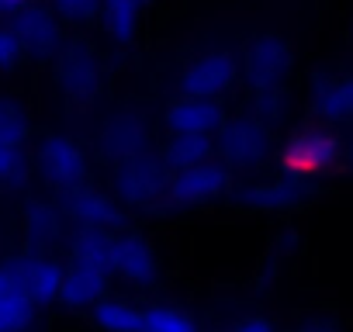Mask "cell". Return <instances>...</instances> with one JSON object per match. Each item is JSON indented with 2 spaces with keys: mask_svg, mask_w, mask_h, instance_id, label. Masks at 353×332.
Wrapping results in <instances>:
<instances>
[{
  "mask_svg": "<svg viewBox=\"0 0 353 332\" xmlns=\"http://www.w3.org/2000/svg\"><path fill=\"white\" fill-rule=\"evenodd\" d=\"M145 4L149 0H101V21L108 28V39L118 45H128L139 32Z\"/></svg>",
  "mask_w": 353,
  "mask_h": 332,
  "instance_id": "20",
  "label": "cell"
},
{
  "mask_svg": "<svg viewBox=\"0 0 353 332\" xmlns=\"http://www.w3.org/2000/svg\"><path fill=\"white\" fill-rule=\"evenodd\" d=\"M312 111L322 121H353V73H322L312 80Z\"/></svg>",
  "mask_w": 353,
  "mask_h": 332,
  "instance_id": "17",
  "label": "cell"
},
{
  "mask_svg": "<svg viewBox=\"0 0 353 332\" xmlns=\"http://www.w3.org/2000/svg\"><path fill=\"white\" fill-rule=\"evenodd\" d=\"M21 284V291L35 304H52L59 301V284H63V263L49 256V249H25L8 263Z\"/></svg>",
  "mask_w": 353,
  "mask_h": 332,
  "instance_id": "12",
  "label": "cell"
},
{
  "mask_svg": "<svg viewBox=\"0 0 353 332\" xmlns=\"http://www.w3.org/2000/svg\"><path fill=\"white\" fill-rule=\"evenodd\" d=\"M52 59H56V83H59L66 101L90 104L101 94L104 70H101L97 52L87 42H63V49Z\"/></svg>",
  "mask_w": 353,
  "mask_h": 332,
  "instance_id": "5",
  "label": "cell"
},
{
  "mask_svg": "<svg viewBox=\"0 0 353 332\" xmlns=\"http://www.w3.org/2000/svg\"><path fill=\"white\" fill-rule=\"evenodd\" d=\"M298 332H343L336 322H329V318H312V322H305Z\"/></svg>",
  "mask_w": 353,
  "mask_h": 332,
  "instance_id": "31",
  "label": "cell"
},
{
  "mask_svg": "<svg viewBox=\"0 0 353 332\" xmlns=\"http://www.w3.org/2000/svg\"><path fill=\"white\" fill-rule=\"evenodd\" d=\"M339 156H343V142L336 138V132L329 128H301L294 132L281 152H277V163H281V174L284 177H294V180H319L325 174H332L339 166Z\"/></svg>",
  "mask_w": 353,
  "mask_h": 332,
  "instance_id": "1",
  "label": "cell"
},
{
  "mask_svg": "<svg viewBox=\"0 0 353 332\" xmlns=\"http://www.w3.org/2000/svg\"><path fill=\"white\" fill-rule=\"evenodd\" d=\"M11 28L18 32L28 59H52L66 42L63 39V21L56 18V11L49 4H39V0H32L25 11H18L11 18Z\"/></svg>",
  "mask_w": 353,
  "mask_h": 332,
  "instance_id": "11",
  "label": "cell"
},
{
  "mask_svg": "<svg viewBox=\"0 0 353 332\" xmlns=\"http://www.w3.org/2000/svg\"><path fill=\"white\" fill-rule=\"evenodd\" d=\"M294 66V52L291 45L267 32L260 39H253L246 45V56H243V76L250 83V90H270V87H284L288 73Z\"/></svg>",
  "mask_w": 353,
  "mask_h": 332,
  "instance_id": "9",
  "label": "cell"
},
{
  "mask_svg": "<svg viewBox=\"0 0 353 332\" xmlns=\"http://www.w3.org/2000/svg\"><path fill=\"white\" fill-rule=\"evenodd\" d=\"M63 208H56L52 201H28L25 215H21V232L28 239L32 249H49L59 236H63Z\"/></svg>",
  "mask_w": 353,
  "mask_h": 332,
  "instance_id": "19",
  "label": "cell"
},
{
  "mask_svg": "<svg viewBox=\"0 0 353 332\" xmlns=\"http://www.w3.org/2000/svg\"><path fill=\"white\" fill-rule=\"evenodd\" d=\"M212 156H215V135H170L166 145L159 149L166 170H184V166L205 163Z\"/></svg>",
  "mask_w": 353,
  "mask_h": 332,
  "instance_id": "21",
  "label": "cell"
},
{
  "mask_svg": "<svg viewBox=\"0 0 353 332\" xmlns=\"http://www.w3.org/2000/svg\"><path fill=\"white\" fill-rule=\"evenodd\" d=\"M35 301L21 291L14 270L0 263V332H28L35 322Z\"/></svg>",
  "mask_w": 353,
  "mask_h": 332,
  "instance_id": "18",
  "label": "cell"
},
{
  "mask_svg": "<svg viewBox=\"0 0 353 332\" xmlns=\"http://www.w3.org/2000/svg\"><path fill=\"white\" fill-rule=\"evenodd\" d=\"M111 287V270L97 267V263H83V260H70L63 267V284H59V301L66 308H94Z\"/></svg>",
  "mask_w": 353,
  "mask_h": 332,
  "instance_id": "16",
  "label": "cell"
},
{
  "mask_svg": "<svg viewBox=\"0 0 353 332\" xmlns=\"http://www.w3.org/2000/svg\"><path fill=\"white\" fill-rule=\"evenodd\" d=\"M63 215L73 222V225H90V229H108V232H118L128 225V211L125 205L101 191V187H90L87 180L63 191Z\"/></svg>",
  "mask_w": 353,
  "mask_h": 332,
  "instance_id": "7",
  "label": "cell"
},
{
  "mask_svg": "<svg viewBox=\"0 0 353 332\" xmlns=\"http://www.w3.org/2000/svg\"><path fill=\"white\" fill-rule=\"evenodd\" d=\"M232 191V170L219 159H205L184 170H170L166 180V205L173 208H198V205H212L219 198H225Z\"/></svg>",
  "mask_w": 353,
  "mask_h": 332,
  "instance_id": "4",
  "label": "cell"
},
{
  "mask_svg": "<svg viewBox=\"0 0 353 332\" xmlns=\"http://www.w3.org/2000/svg\"><path fill=\"white\" fill-rule=\"evenodd\" d=\"M28 177V152L25 145H14L0 138V187H18Z\"/></svg>",
  "mask_w": 353,
  "mask_h": 332,
  "instance_id": "26",
  "label": "cell"
},
{
  "mask_svg": "<svg viewBox=\"0 0 353 332\" xmlns=\"http://www.w3.org/2000/svg\"><path fill=\"white\" fill-rule=\"evenodd\" d=\"M28 4H32V0H0V18L11 21V18H14L18 11H25Z\"/></svg>",
  "mask_w": 353,
  "mask_h": 332,
  "instance_id": "32",
  "label": "cell"
},
{
  "mask_svg": "<svg viewBox=\"0 0 353 332\" xmlns=\"http://www.w3.org/2000/svg\"><path fill=\"white\" fill-rule=\"evenodd\" d=\"M70 260H83V263L108 267V260H111V232H108V229L77 225L73 236H70ZM108 270H111V267H108Z\"/></svg>",
  "mask_w": 353,
  "mask_h": 332,
  "instance_id": "23",
  "label": "cell"
},
{
  "mask_svg": "<svg viewBox=\"0 0 353 332\" xmlns=\"http://www.w3.org/2000/svg\"><path fill=\"white\" fill-rule=\"evenodd\" d=\"M274 152V132L267 121H260L253 111L225 118L215 132V156L229 170H256Z\"/></svg>",
  "mask_w": 353,
  "mask_h": 332,
  "instance_id": "2",
  "label": "cell"
},
{
  "mask_svg": "<svg viewBox=\"0 0 353 332\" xmlns=\"http://www.w3.org/2000/svg\"><path fill=\"white\" fill-rule=\"evenodd\" d=\"M139 332H201V329L184 308L156 301V304L142 308V329Z\"/></svg>",
  "mask_w": 353,
  "mask_h": 332,
  "instance_id": "24",
  "label": "cell"
},
{
  "mask_svg": "<svg viewBox=\"0 0 353 332\" xmlns=\"http://www.w3.org/2000/svg\"><path fill=\"white\" fill-rule=\"evenodd\" d=\"M225 107L215 97H188L181 94L163 114L170 135H215L225 121Z\"/></svg>",
  "mask_w": 353,
  "mask_h": 332,
  "instance_id": "14",
  "label": "cell"
},
{
  "mask_svg": "<svg viewBox=\"0 0 353 332\" xmlns=\"http://www.w3.org/2000/svg\"><path fill=\"white\" fill-rule=\"evenodd\" d=\"M239 80V59L225 49L198 56L184 73H181V94L188 97H225Z\"/></svg>",
  "mask_w": 353,
  "mask_h": 332,
  "instance_id": "10",
  "label": "cell"
},
{
  "mask_svg": "<svg viewBox=\"0 0 353 332\" xmlns=\"http://www.w3.org/2000/svg\"><path fill=\"white\" fill-rule=\"evenodd\" d=\"M232 332H277V329H274L267 318H260V315H250V318H243V322H239Z\"/></svg>",
  "mask_w": 353,
  "mask_h": 332,
  "instance_id": "30",
  "label": "cell"
},
{
  "mask_svg": "<svg viewBox=\"0 0 353 332\" xmlns=\"http://www.w3.org/2000/svg\"><path fill=\"white\" fill-rule=\"evenodd\" d=\"M25 59H28L25 56V45H21L18 32L11 28V21L0 25V73H14Z\"/></svg>",
  "mask_w": 353,
  "mask_h": 332,
  "instance_id": "29",
  "label": "cell"
},
{
  "mask_svg": "<svg viewBox=\"0 0 353 332\" xmlns=\"http://www.w3.org/2000/svg\"><path fill=\"white\" fill-rule=\"evenodd\" d=\"M90 311H94V325L101 332H139L142 329V308L125 298L104 294Z\"/></svg>",
  "mask_w": 353,
  "mask_h": 332,
  "instance_id": "22",
  "label": "cell"
},
{
  "mask_svg": "<svg viewBox=\"0 0 353 332\" xmlns=\"http://www.w3.org/2000/svg\"><path fill=\"white\" fill-rule=\"evenodd\" d=\"M232 198L243 208H253V211H294L312 198V187L305 180H294V177L281 174L274 180H256V184H246V187H232Z\"/></svg>",
  "mask_w": 353,
  "mask_h": 332,
  "instance_id": "13",
  "label": "cell"
},
{
  "mask_svg": "<svg viewBox=\"0 0 353 332\" xmlns=\"http://www.w3.org/2000/svg\"><path fill=\"white\" fill-rule=\"evenodd\" d=\"M28 135H32V125H28L25 107H21L14 97L0 94V138H8V142H14V145H25Z\"/></svg>",
  "mask_w": 353,
  "mask_h": 332,
  "instance_id": "25",
  "label": "cell"
},
{
  "mask_svg": "<svg viewBox=\"0 0 353 332\" xmlns=\"http://www.w3.org/2000/svg\"><path fill=\"white\" fill-rule=\"evenodd\" d=\"M111 277L132 284V287H152L159 277V260L156 249L145 236L132 232V229H118L111 232Z\"/></svg>",
  "mask_w": 353,
  "mask_h": 332,
  "instance_id": "8",
  "label": "cell"
},
{
  "mask_svg": "<svg viewBox=\"0 0 353 332\" xmlns=\"http://www.w3.org/2000/svg\"><path fill=\"white\" fill-rule=\"evenodd\" d=\"M97 149L108 163H125L139 152H149V128L139 114L132 111H118L114 118L104 121L101 135H97Z\"/></svg>",
  "mask_w": 353,
  "mask_h": 332,
  "instance_id": "15",
  "label": "cell"
},
{
  "mask_svg": "<svg viewBox=\"0 0 353 332\" xmlns=\"http://www.w3.org/2000/svg\"><path fill=\"white\" fill-rule=\"evenodd\" d=\"M166 180L170 170L159 159V152H139L114 166V198L125 208L159 211L166 208Z\"/></svg>",
  "mask_w": 353,
  "mask_h": 332,
  "instance_id": "3",
  "label": "cell"
},
{
  "mask_svg": "<svg viewBox=\"0 0 353 332\" xmlns=\"http://www.w3.org/2000/svg\"><path fill=\"white\" fill-rule=\"evenodd\" d=\"M35 170L42 174V180L49 187L70 191L87 180V152L77 138H70L63 132H49V135H42V142L35 149Z\"/></svg>",
  "mask_w": 353,
  "mask_h": 332,
  "instance_id": "6",
  "label": "cell"
},
{
  "mask_svg": "<svg viewBox=\"0 0 353 332\" xmlns=\"http://www.w3.org/2000/svg\"><path fill=\"white\" fill-rule=\"evenodd\" d=\"M288 111V94L284 87H270V90H253V114L267 125L281 121Z\"/></svg>",
  "mask_w": 353,
  "mask_h": 332,
  "instance_id": "28",
  "label": "cell"
},
{
  "mask_svg": "<svg viewBox=\"0 0 353 332\" xmlns=\"http://www.w3.org/2000/svg\"><path fill=\"white\" fill-rule=\"evenodd\" d=\"M49 8L59 21L70 25H90L94 18H101V0H49Z\"/></svg>",
  "mask_w": 353,
  "mask_h": 332,
  "instance_id": "27",
  "label": "cell"
}]
</instances>
